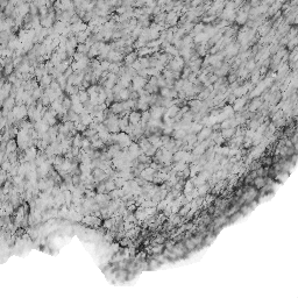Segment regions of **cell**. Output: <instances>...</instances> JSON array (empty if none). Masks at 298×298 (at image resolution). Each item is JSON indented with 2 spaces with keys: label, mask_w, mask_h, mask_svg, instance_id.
<instances>
[{
  "label": "cell",
  "mask_w": 298,
  "mask_h": 298,
  "mask_svg": "<svg viewBox=\"0 0 298 298\" xmlns=\"http://www.w3.org/2000/svg\"><path fill=\"white\" fill-rule=\"evenodd\" d=\"M146 84H147V79L144 77H142L140 75L135 76L132 80V89L134 91H140V90L144 89Z\"/></svg>",
  "instance_id": "1"
},
{
  "label": "cell",
  "mask_w": 298,
  "mask_h": 298,
  "mask_svg": "<svg viewBox=\"0 0 298 298\" xmlns=\"http://www.w3.org/2000/svg\"><path fill=\"white\" fill-rule=\"evenodd\" d=\"M141 115L142 113L141 112H137V111H134V112H131L129 115H128V119H129V124L131 125H139L140 121H141Z\"/></svg>",
  "instance_id": "2"
},
{
  "label": "cell",
  "mask_w": 298,
  "mask_h": 298,
  "mask_svg": "<svg viewBox=\"0 0 298 298\" xmlns=\"http://www.w3.org/2000/svg\"><path fill=\"white\" fill-rule=\"evenodd\" d=\"M137 60V53L136 51H132L129 54H127L125 57H124V63L126 66H131Z\"/></svg>",
  "instance_id": "3"
},
{
  "label": "cell",
  "mask_w": 298,
  "mask_h": 298,
  "mask_svg": "<svg viewBox=\"0 0 298 298\" xmlns=\"http://www.w3.org/2000/svg\"><path fill=\"white\" fill-rule=\"evenodd\" d=\"M111 112L114 113V114H121L122 112H125V108H124V104L121 101H117V102H113L111 105Z\"/></svg>",
  "instance_id": "4"
},
{
  "label": "cell",
  "mask_w": 298,
  "mask_h": 298,
  "mask_svg": "<svg viewBox=\"0 0 298 298\" xmlns=\"http://www.w3.org/2000/svg\"><path fill=\"white\" fill-rule=\"evenodd\" d=\"M54 79H53V77L50 76V75H44L41 79H40V84H41V86L40 87H42V89H48V87H50V84H51V82H53Z\"/></svg>",
  "instance_id": "5"
},
{
  "label": "cell",
  "mask_w": 298,
  "mask_h": 298,
  "mask_svg": "<svg viewBox=\"0 0 298 298\" xmlns=\"http://www.w3.org/2000/svg\"><path fill=\"white\" fill-rule=\"evenodd\" d=\"M37 157V153H36V149L34 147H31V148H27L26 150V161H32L34 159Z\"/></svg>",
  "instance_id": "6"
},
{
  "label": "cell",
  "mask_w": 298,
  "mask_h": 298,
  "mask_svg": "<svg viewBox=\"0 0 298 298\" xmlns=\"http://www.w3.org/2000/svg\"><path fill=\"white\" fill-rule=\"evenodd\" d=\"M151 119V112L150 111H143L142 112V115H141V122H142V126H144L146 124H148Z\"/></svg>",
  "instance_id": "7"
},
{
  "label": "cell",
  "mask_w": 298,
  "mask_h": 298,
  "mask_svg": "<svg viewBox=\"0 0 298 298\" xmlns=\"http://www.w3.org/2000/svg\"><path fill=\"white\" fill-rule=\"evenodd\" d=\"M78 97L80 99V102H83V104H85L86 101L90 100V95H89V92L86 90H80L78 92Z\"/></svg>",
  "instance_id": "8"
},
{
  "label": "cell",
  "mask_w": 298,
  "mask_h": 298,
  "mask_svg": "<svg viewBox=\"0 0 298 298\" xmlns=\"http://www.w3.org/2000/svg\"><path fill=\"white\" fill-rule=\"evenodd\" d=\"M135 218H136L137 220H140V221H143V220H146V219L148 218V214L146 213L144 210L140 208V210H137V211L135 212Z\"/></svg>",
  "instance_id": "9"
},
{
  "label": "cell",
  "mask_w": 298,
  "mask_h": 298,
  "mask_svg": "<svg viewBox=\"0 0 298 298\" xmlns=\"http://www.w3.org/2000/svg\"><path fill=\"white\" fill-rule=\"evenodd\" d=\"M76 50H77L78 53H82V54H85V55H87V53L90 51V47H89L86 43H79Z\"/></svg>",
  "instance_id": "10"
},
{
  "label": "cell",
  "mask_w": 298,
  "mask_h": 298,
  "mask_svg": "<svg viewBox=\"0 0 298 298\" xmlns=\"http://www.w3.org/2000/svg\"><path fill=\"white\" fill-rule=\"evenodd\" d=\"M136 108H139L140 111H147L148 108H149V104L148 102H146V101H142V100L139 99L137 101V104H136Z\"/></svg>",
  "instance_id": "11"
},
{
  "label": "cell",
  "mask_w": 298,
  "mask_h": 298,
  "mask_svg": "<svg viewBox=\"0 0 298 298\" xmlns=\"http://www.w3.org/2000/svg\"><path fill=\"white\" fill-rule=\"evenodd\" d=\"M62 105H63V107L65 108V110H71V107H72V101H71V98L70 97H64V99L62 101Z\"/></svg>",
  "instance_id": "12"
},
{
  "label": "cell",
  "mask_w": 298,
  "mask_h": 298,
  "mask_svg": "<svg viewBox=\"0 0 298 298\" xmlns=\"http://www.w3.org/2000/svg\"><path fill=\"white\" fill-rule=\"evenodd\" d=\"M16 149V143L13 141V140H9L8 142H7V151H8V155L12 153V151H14Z\"/></svg>",
  "instance_id": "13"
},
{
  "label": "cell",
  "mask_w": 298,
  "mask_h": 298,
  "mask_svg": "<svg viewBox=\"0 0 298 298\" xmlns=\"http://www.w3.org/2000/svg\"><path fill=\"white\" fill-rule=\"evenodd\" d=\"M178 112V107L177 106H170L168 108V112H166V115L168 117H175Z\"/></svg>",
  "instance_id": "14"
},
{
  "label": "cell",
  "mask_w": 298,
  "mask_h": 298,
  "mask_svg": "<svg viewBox=\"0 0 298 298\" xmlns=\"http://www.w3.org/2000/svg\"><path fill=\"white\" fill-rule=\"evenodd\" d=\"M105 184H106V191H113L114 189H117L115 182H114V181H112V179L107 181V182H106Z\"/></svg>",
  "instance_id": "15"
},
{
  "label": "cell",
  "mask_w": 298,
  "mask_h": 298,
  "mask_svg": "<svg viewBox=\"0 0 298 298\" xmlns=\"http://www.w3.org/2000/svg\"><path fill=\"white\" fill-rule=\"evenodd\" d=\"M114 223H115V219H105L102 226H104V228L110 230V228H112V226L114 225Z\"/></svg>",
  "instance_id": "16"
},
{
  "label": "cell",
  "mask_w": 298,
  "mask_h": 298,
  "mask_svg": "<svg viewBox=\"0 0 298 298\" xmlns=\"http://www.w3.org/2000/svg\"><path fill=\"white\" fill-rule=\"evenodd\" d=\"M82 142H83V139L79 134H76V136L73 137V147H80L82 146Z\"/></svg>",
  "instance_id": "17"
},
{
  "label": "cell",
  "mask_w": 298,
  "mask_h": 298,
  "mask_svg": "<svg viewBox=\"0 0 298 298\" xmlns=\"http://www.w3.org/2000/svg\"><path fill=\"white\" fill-rule=\"evenodd\" d=\"M29 13L32 15H38V7L35 4H33V2H31V11H29Z\"/></svg>",
  "instance_id": "18"
},
{
  "label": "cell",
  "mask_w": 298,
  "mask_h": 298,
  "mask_svg": "<svg viewBox=\"0 0 298 298\" xmlns=\"http://www.w3.org/2000/svg\"><path fill=\"white\" fill-rule=\"evenodd\" d=\"M255 185H256L257 188H262V186L265 185V179H263L262 177H257V178L255 179Z\"/></svg>",
  "instance_id": "19"
},
{
  "label": "cell",
  "mask_w": 298,
  "mask_h": 298,
  "mask_svg": "<svg viewBox=\"0 0 298 298\" xmlns=\"http://www.w3.org/2000/svg\"><path fill=\"white\" fill-rule=\"evenodd\" d=\"M137 160H139V162L140 163H146V162H149V157H148V155H140L139 157H137Z\"/></svg>",
  "instance_id": "20"
},
{
  "label": "cell",
  "mask_w": 298,
  "mask_h": 298,
  "mask_svg": "<svg viewBox=\"0 0 298 298\" xmlns=\"http://www.w3.org/2000/svg\"><path fill=\"white\" fill-rule=\"evenodd\" d=\"M162 250H163V247L161 245L160 246H155V247L151 248V253H154V254H160Z\"/></svg>",
  "instance_id": "21"
},
{
  "label": "cell",
  "mask_w": 298,
  "mask_h": 298,
  "mask_svg": "<svg viewBox=\"0 0 298 298\" xmlns=\"http://www.w3.org/2000/svg\"><path fill=\"white\" fill-rule=\"evenodd\" d=\"M119 247H120V243H113V245L111 246V250H112L113 253H119V252H120Z\"/></svg>",
  "instance_id": "22"
},
{
  "label": "cell",
  "mask_w": 298,
  "mask_h": 298,
  "mask_svg": "<svg viewBox=\"0 0 298 298\" xmlns=\"http://www.w3.org/2000/svg\"><path fill=\"white\" fill-rule=\"evenodd\" d=\"M97 191H98L99 193H102L104 191H106V184H105V183H100V184H98Z\"/></svg>",
  "instance_id": "23"
},
{
  "label": "cell",
  "mask_w": 298,
  "mask_h": 298,
  "mask_svg": "<svg viewBox=\"0 0 298 298\" xmlns=\"http://www.w3.org/2000/svg\"><path fill=\"white\" fill-rule=\"evenodd\" d=\"M144 211H146V213H147V214H148V217H149V215H153V214L155 213L156 208H155V206H154V207H147Z\"/></svg>",
  "instance_id": "24"
},
{
  "label": "cell",
  "mask_w": 298,
  "mask_h": 298,
  "mask_svg": "<svg viewBox=\"0 0 298 298\" xmlns=\"http://www.w3.org/2000/svg\"><path fill=\"white\" fill-rule=\"evenodd\" d=\"M157 267H159V261H156V260L149 261V269H155Z\"/></svg>",
  "instance_id": "25"
},
{
  "label": "cell",
  "mask_w": 298,
  "mask_h": 298,
  "mask_svg": "<svg viewBox=\"0 0 298 298\" xmlns=\"http://www.w3.org/2000/svg\"><path fill=\"white\" fill-rule=\"evenodd\" d=\"M85 193H86V196H87V198H95L97 195L93 192V191H89V190H86L85 191Z\"/></svg>",
  "instance_id": "26"
},
{
  "label": "cell",
  "mask_w": 298,
  "mask_h": 298,
  "mask_svg": "<svg viewBox=\"0 0 298 298\" xmlns=\"http://www.w3.org/2000/svg\"><path fill=\"white\" fill-rule=\"evenodd\" d=\"M195 242H192V241H186V243H185V246H186V248L188 249H192L193 247H195Z\"/></svg>",
  "instance_id": "27"
},
{
  "label": "cell",
  "mask_w": 298,
  "mask_h": 298,
  "mask_svg": "<svg viewBox=\"0 0 298 298\" xmlns=\"http://www.w3.org/2000/svg\"><path fill=\"white\" fill-rule=\"evenodd\" d=\"M211 133V131L210 129H204L203 132H201V135H200V137H206L208 134Z\"/></svg>",
  "instance_id": "28"
},
{
  "label": "cell",
  "mask_w": 298,
  "mask_h": 298,
  "mask_svg": "<svg viewBox=\"0 0 298 298\" xmlns=\"http://www.w3.org/2000/svg\"><path fill=\"white\" fill-rule=\"evenodd\" d=\"M238 19H239L238 21H239L240 23H241V22H245V21H246V14H243V15H240Z\"/></svg>",
  "instance_id": "29"
},
{
  "label": "cell",
  "mask_w": 298,
  "mask_h": 298,
  "mask_svg": "<svg viewBox=\"0 0 298 298\" xmlns=\"http://www.w3.org/2000/svg\"><path fill=\"white\" fill-rule=\"evenodd\" d=\"M156 260H159V261H161V262H163V261H166V259H164V256H162V255H156Z\"/></svg>",
  "instance_id": "30"
}]
</instances>
